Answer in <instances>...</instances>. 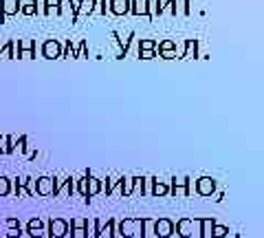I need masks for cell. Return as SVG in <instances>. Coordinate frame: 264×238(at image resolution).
<instances>
[{"mask_svg":"<svg viewBox=\"0 0 264 238\" xmlns=\"http://www.w3.org/2000/svg\"><path fill=\"white\" fill-rule=\"evenodd\" d=\"M117 236L124 238L141 236V218H121V221H117Z\"/></svg>","mask_w":264,"mask_h":238,"instance_id":"1","label":"cell"},{"mask_svg":"<svg viewBox=\"0 0 264 238\" xmlns=\"http://www.w3.org/2000/svg\"><path fill=\"white\" fill-rule=\"evenodd\" d=\"M167 185H170V196L172 199H179V196H192V178L189 177H183V178L172 177Z\"/></svg>","mask_w":264,"mask_h":238,"instance_id":"2","label":"cell"},{"mask_svg":"<svg viewBox=\"0 0 264 238\" xmlns=\"http://www.w3.org/2000/svg\"><path fill=\"white\" fill-rule=\"evenodd\" d=\"M68 236L66 218H49L47 221V238H64Z\"/></svg>","mask_w":264,"mask_h":238,"instance_id":"3","label":"cell"},{"mask_svg":"<svg viewBox=\"0 0 264 238\" xmlns=\"http://www.w3.org/2000/svg\"><path fill=\"white\" fill-rule=\"evenodd\" d=\"M152 234L157 236V238H170V236H174V221H172V218H167V216L154 218Z\"/></svg>","mask_w":264,"mask_h":238,"instance_id":"4","label":"cell"},{"mask_svg":"<svg viewBox=\"0 0 264 238\" xmlns=\"http://www.w3.org/2000/svg\"><path fill=\"white\" fill-rule=\"evenodd\" d=\"M157 56L163 60H176L179 58V44H176V40H161V42H157Z\"/></svg>","mask_w":264,"mask_h":238,"instance_id":"5","label":"cell"},{"mask_svg":"<svg viewBox=\"0 0 264 238\" xmlns=\"http://www.w3.org/2000/svg\"><path fill=\"white\" fill-rule=\"evenodd\" d=\"M68 234L73 238H88V218L75 216L68 221Z\"/></svg>","mask_w":264,"mask_h":238,"instance_id":"6","label":"cell"},{"mask_svg":"<svg viewBox=\"0 0 264 238\" xmlns=\"http://www.w3.org/2000/svg\"><path fill=\"white\" fill-rule=\"evenodd\" d=\"M16 58L18 60H35V40H18L16 42Z\"/></svg>","mask_w":264,"mask_h":238,"instance_id":"7","label":"cell"},{"mask_svg":"<svg viewBox=\"0 0 264 238\" xmlns=\"http://www.w3.org/2000/svg\"><path fill=\"white\" fill-rule=\"evenodd\" d=\"M152 0H130V13L136 18H148V20H154L152 16Z\"/></svg>","mask_w":264,"mask_h":238,"instance_id":"8","label":"cell"},{"mask_svg":"<svg viewBox=\"0 0 264 238\" xmlns=\"http://www.w3.org/2000/svg\"><path fill=\"white\" fill-rule=\"evenodd\" d=\"M42 58L47 60H62V40H44L42 42Z\"/></svg>","mask_w":264,"mask_h":238,"instance_id":"9","label":"cell"},{"mask_svg":"<svg viewBox=\"0 0 264 238\" xmlns=\"http://www.w3.org/2000/svg\"><path fill=\"white\" fill-rule=\"evenodd\" d=\"M194 190L200 196H213L216 194V178L211 177H200L194 181Z\"/></svg>","mask_w":264,"mask_h":238,"instance_id":"10","label":"cell"},{"mask_svg":"<svg viewBox=\"0 0 264 238\" xmlns=\"http://www.w3.org/2000/svg\"><path fill=\"white\" fill-rule=\"evenodd\" d=\"M18 11H20V0H0V25L18 16Z\"/></svg>","mask_w":264,"mask_h":238,"instance_id":"11","label":"cell"},{"mask_svg":"<svg viewBox=\"0 0 264 238\" xmlns=\"http://www.w3.org/2000/svg\"><path fill=\"white\" fill-rule=\"evenodd\" d=\"M84 177H86V199H93V196H97V194H102V178H97L93 175V170H86L84 172Z\"/></svg>","mask_w":264,"mask_h":238,"instance_id":"12","label":"cell"},{"mask_svg":"<svg viewBox=\"0 0 264 238\" xmlns=\"http://www.w3.org/2000/svg\"><path fill=\"white\" fill-rule=\"evenodd\" d=\"M194 227H196V223H194L192 218L183 216L174 223V234L181 238H189V236H194Z\"/></svg>","mask_w":264,"mask_h":238,"instance_id":"13","label":"cell"},{"mask_svg":"<svg viewBox=\"0 0 264 238\" xmlns=\"http://www.w3.org/2000/svg\"><path fill=\"white\" fill-rule=\"evenodd\" d=\"M26 234H29L31 238H42V236H47V223H44L40 216H33L29 223H26Z\"/></svg>","mask_w":264,"mask_h":238,"instance_id":"14","label":"cell"},{"mask_svg":"<svg viewBox=\"0 0 264 238\" xmlns=\"http://www.w3.org/2000/svg\"><path fill=\"white\" fill-rule=\"evenodd\" d=\"M150 196H157V199L170 196V185H167V181H158V178L150 177Z\"/></svg>","mask_w":264,"mask_h":238,"instance_id":"15","label":"cell"},{"mask_svg":"<svg viewBox=\"0 0 264 238\" xmlns=\"http://www.w3.org/2000/svg\"><path fill=\"white\" fill-rule=\"evenodd\" d=\"M198 47H200V40H183V51L179 53L181 60H192V58H200L198 53Z\"/></svg>","mask_w":264,"mask_h":238,"instance_id":"16","label":"cell"},{"mask_svg":"<svg viewBox=\"0 0 264 238\" xmlns=\"http://www.w3.org/2000/svg\"><path fill=\"white\" fill-rule=\"evenodd\" d=\"M35 194L51 196L53 194V177H38L35 178Z\"/></svg>","mask_w":264,"mask_h":238,"instance_id":"17","label":"cell"},{"mask_svg":"<svg viewBox=\"0 0 264 238\" xmlns=\"http://www.w3.org/2000/svg\"><path fill=\"white\" fill-rule=\"evenodd\" d=\"M119 185H121V177L108 175L106 178H102V192L106 196H112L115 192H119Z\"/></svg>","mask_w":264,"mask_h":238,"instance_id":"18","label":"cell"},{"mask_svg":"<svg viewBox=\"0 0 264 238\" xmlns=\"http://www.w3.org/2000/svg\"><path fill=\"white\" fill-rule=\"evenodd\" d=\"M192 221L198 225V236H200V238H209V234H211V227L216 225V218H213V216L192 218Z\"/></svg>","mask_w":264,"mask_h":238,"instance_id":"19","label":"cell"},{"mask_svg":"<svg viewBox=\"0 0 264 238\" xmlns=\"http://www.w3.org/2000/svg\"><path fill=\"white\" fill-rule=\"evenodd\" d=\"M108 11H110L112 16H128L130 0H108Z\"/></svg>","mask_w":264,"mask_h":238,"instance_id":"20","label":"cell"},{"mask_svg":"<svg viewBox=\"0 0 264 238\" xmlns=\"http://www.w3.org/2000/svg\"><path fill=\"white\" fill-rule=\"evenodd\" d=\"M192 2L194 0H172L170 4L172 16H189L192 13Z\"/></svg>","mask_w":264,"mask_h":238,"instance_id":"21","label":"cell"},{"mask_svg":"<svg viewBox=\"0 0 264 238\" xmlns=\"http://www.w3.org/2000/svg\"><path fill=\"white\" fill-rule=\"evenodd\" d=\"M42 4V16L51 18V16H62V7H60V0H40Z\"/></svg>","mask_w":264,"mask_h":238,"instance_id":"22","label":"cell"},{"mask_svg":"<svg viewBox=\"0 0 264 238\" xmlns=\"http://www.w3.org/2000/svg\"><path fill=\"white\" fill-rule=\"evenodd\" d=\"M22 16L31 18V16H38L40 13V0H20V11Z\"/></svg>","mask_w":264,"mask_h":238,"instance_id":"23","label":"cell"},{"mask_svg":"<svg viewBox=\"0 0 264 238\" xmlns=\"http://www.w3.org/2000/svg\"><path fill=\"white\" fill-rule=\"evenodd\" d=\"M93 13V0H79L77 2V11H75V18H73V22H79L84 16H90Z\"/></svg>","mask_w":264,"mask_h":238,"instance_id":"24","label":"cell"},{"mask_svg":"<svg viewBox=\"0 0 264 238\" xmlns=\"http://www.w3.org/2000/svg\"><path fill=\"white\" fill-rule=\"evenodd\" d=\"M16 152V137L2 135L0 137V154H13Z\"/></svg>","mask_w":264,"mask_h":238,"instance_id":"25","label":"cell"},{"mask_svg":"<svg viewBox=\"0 0 264 238\" xmlns=\"http://www.w3.org/2000/svg\"><path fill=\"white\" fill-rule=\"evenodd\" d=\"M132 190H134V177H128V175H124V177H121L119 194L124 196V199H128V196H132Z\"/></svg>","mask_w":264,"mask_h":238,"instance_id":"26","label":"cell"},{"mask_svg":"<svg viewBox=\"0 0 264 238\" xmlns=\"http://www.w3.org/2000/svg\"><path fill=\"white\" fill-rule=\"evenodd\" d=\"M62 194H66V196H73V194H75V178H73V177H66V178H64V183H62V187H60V192H57V196H62Z\"/></svg>","mask_w":264,"mask_h":238,"instance_id":"27","label":"cell"},{"mask_svg":"<svg viewBox=\"0 0 264 238\" xmlns=\"http://www.w3.org/2000/svg\"><path fill=\"white\" fill-rule=\"evenodd\" d=\"M7 58V60H16V40H7L4 47H0V58Z\"/></svg>","mask_w":264,"mask_h":238,"instance_id":"28","label":"cell"},{"mask_svg":"<svg viewBox=\"0 0 264 238\" xmlns=\"http://www.w3.org/2000/svg\"><path fill=\"white\" fill-rule=\"evenodd\" d=\"M102 236L117 238V218H106V223H104V230H102Z\"/></svg>","mask_w":264,"mask_h":238,"instance_id":"29","label":"cell"},{"mask_svg":"<svg viewBox=\"0 0 264 238\" xmlns=\"http://www.w3.org/2000/svg\"><path fill=\"white\" fill-rule=\"evenodd\" d=\"M108 0H93V13L90 16H106Z\"/></svg>","mask_w":264,"mask_h":238,"instance_id":"30","label":"cell"},{"mask_svg":"<svg viewBox=\"0 0 264 238\" xmlns=\"http://www.w3.org/2000/svg\"><path fill=\"white\" fill-rule=\"evenodd\" d=\"M157 42L158 40H150V38L139 40L136 42V51H157Z\"/></svg>","mask_w":264,"mask_h":238,"instance_id":"31","label":"cell"},{"mask_svg":"<svg viewBox=\"0 0 264 238\" xmlns=\"http://www.w3.org/2000/svg\"><path fill=\"white\" fill-rule=\"evenodd\" d=\"M9 194H11V178L0 175V199H4Z\"/></svg>","mask_w":264,"mask_h":238,"instance_id":"32","label":"cell"},{"mask_svg":"<svg viewBox=\"0 0 264 238\" xmlns=\"http://www.w3.org/2000/svg\"><path fill=\"white\" fill-rule=\"evenodd\" d=\"M154 227V218H141V236H150Z\"/></svg>","mask_w":264,"mask_h":238,"instance_id":"33","label":"cell"},{"mask_svg":"<svg viewBox=\"0 0 264 238\" xmlns=\"http://www.w3.org/2000/svg\"><path fill=\"white\" fill-rule=\"evenodd\" d=\"M209 236H213V238H225V236H229V227H227V225H218V223H216V225L211 227V234H209Z\"/></svg>","mask_w":264,"mask_h":238,"instance_id":"34","label":"cell"},{"mask_svg":"<svg viewBox=\"0 0 264 238\" xmlns=\"http://www.w3.org/2000/svg\"><path fill=\"white\" fill-rule=\"evenodd\" d=\"M16 150L18 152H26V150H29V137L26 135L16 137Z\"/></svg>","mask_w":264,"mask_h":238,"instance_id":"35","label":"cell"},{"mask_svg":"<svg viewBox=\"0 0 264 238\" xmlns=\"http://www.w3.org/2000/svg\"><path fill=\"white\" fill-rule=\"evenodd\" d=\"M22 236V227H9L7 230V238H20Z\"/></svg>","mask_w":264,"mask_h":238,"instance_id":"36","label":"cell"},{"mask_svg":"<svg viewBox=\"0 0 264 238\" xmlns=\"http://www.w3.org/2000/svg\"><path fill=\"white\" fill-rule=\"evenodd\" d=\"M139 60H154L157 58V51H136Z\"/></svg>","mask_w":264,"mask_h":238,"instance_id":"37","label":"cell"},{"mask_svg":"<svg viewBox=\"0 0 264 238\" xmlns=\"http://www.w3.org/2000/svg\"><path fill=\"white\" fill-rule=\"evenodd\" d=\"M4 225H7V230H9V227H22L18 218H7V221H4Z\"/></svg>","mask_w":264,"mask_h":238,"instance_id":"38","label":"cell"}]
</instances>
